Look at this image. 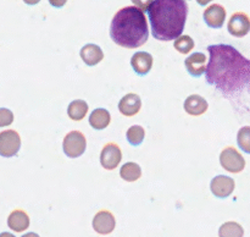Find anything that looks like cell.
<instances>
[{"label":"cell","instance_id":"cell-24","mask_svg":"<svg viewBox=\"0 0 250 237\" xmlns=\"http://www.w3.org/2000/svg\"><path fill=\"white\" fill-rule=\"evenodd\" d=\"M237 143L244 153L250 154V126H244L237 134Z\"/></svg>","mask_w":250,"mask_h":237},{"label":"cell","instance_id":"cell-7","mask_svg":"<svg viewBox=\"0 0 250 237\" xmlns=\"http://www.w3.org/2000/svg\"><path fill=\"white\" fill-rule=\"evenodd\" d=\"M122 159L121 148L116 143H107L105 144L104 148L100 153V163L103 168L106 170H114L117 168Z\"/></svg>","mask_w":250,"mask_h":237},{"label":"cell","instance_id":"cell-2","mask_svg":"<svg viewBox=\"0 0 250 237\" xmlns=\"http://www.w3.org/2000/svg\"><path fill=\"white\" fill-rule=\"evenodd\" d=\"M187 15L185 0H154L148 9L151 34L161 42L177 39L185 29Z\"/></svg>","mask_w":250,"mask_h":237},{"label":"cell","instance_id":"cell-12","mask_svg":"<svg viewBox=\"0 0 250 237\" xmlns=\"http://www.w3.org/2000/svg\"><path fill=\"white\" fill-rule=\"evenodd\" d=\"M141 97L136 93H128L119 103V110L125 116H134L141 110Z\"/></svg>","mask_w":250,"mask_h":237},{"label":"cell","instance_id":"cell-20","mask_svg":"<svg viewBox=\"0 0 250 237\" xmlns=\"http://www.w3.org/2000/svg\"><path fill=\"white\" fill-rule=\"evenodd\" d=\"M120 175L127 182H134L142 176L141 166L137 163H132V161L131 163H126L125 165H122L121 170H120Z\"/></svg>","mask_w":250,"mask_h":237},{"label":"cell","instance_id":"cell-6","mask_svg":"<svg viewBox=\"0 0 250 237\" xmlns=\"http://www.w3.org/2000/svg\"><path fill=\"white\" fill-rule=\"evenodd\" d=\"M21 147L20 134L14 129H7L0 133V154L5 158L15 156Z\"/></svg>","mask_w":250,"mask_h":237},{"label":"cell","instance_id":"cell-14","mask_svg":"<svg viewBox=\"0 0 250 237\" xmlns=\"http://www.w3.org/2000/svg\"><path fill=\"white\" fill-rule=\"evenodd\" d=\"M131 65L137 75H146L153 66V56L146 51H138L132 56Z\"/></svg>","mask_w":250,"mask_h":237},{"label":"cell","instance_id":"cell-25","mask_svg":"<svg viewBox=\"0 0 250 237\" xmlns=\"http://www.w3.org/2000/svg\"><path fill=\"white\" fill-rule=\"evenodd\" d=\"M12 121H14V114H12L11 110L1 108V109H0V126H7V125L11 124Z\"/></svg>","mask_w":250,"mask_h":237},{"label":"cell","instance_id":"cell-4","mask_svg":"<svg viewBox=\"0 0 250 237\" xmlns=\"http://www.w3.org/2000/svg\"><path fill=\"white\" fill-rule=\"evenodd\" d=\"M63 151L70 158H78L82 155L87 148V141L82 132L72 131L63 138Z\"/></svg>","mask_w":250,"mask_h":237},{"label":"cell","instance_id":"cell-21","mask_svg":"<svg viewBox=\"0 0 250 237\" xmlns=\"http://www.w3.org/2000/svg\"><path fill=\"white\" fill-rule=\"evenodd\" d=\"M219 235L221 237H242L244 235V230L238 222L229 221L221 225Z\"/></svg>","mask_w":250,"mask_h":237},{"label":"cell","instance_id":"cell-13","mask_svg":"<svg viewBox=\"0 0 250 237\" xmlns=\"http://www.w3.org/2000/svg\"><path fill=\"white\" fill-rule=\"evenodd\" d=\"M185 65L193 77H199L207 71V56L203 53H194L186 59Z\"/></svg>","mask_w":250,"mask_h":237},{"label":"cell","instance_id":"cell-26","mask_svg":"<svg viewBox=\"0 0 250 237\" xmlns=\"http://www.w3.org/2000/svg\"><path fill=\"white\" fill-rule=\"evenodd\" d=\"M154 0H132L134 5L139 9H142L143 11H148V9L150 7V5L153 4Z\"/></svg>","mask_w":250,"mask_h":237},{"label":"cell","instance_id":"cell-22","mask_svg":"<svg viewBox=\"0 0 250 237\" xmlns=\"http://www.w3.org/2000/svg\"><path fill=\"white\" fill-rule=\"evenodd\" d=\"M144 136H146V131L142 126H138V125H134V126L129 127L127 129V141L132 144V146H139V144L143 142Z\"/></svg>","mask_w":250,"mask_h":237},{"label":"cell","instance_id":"cell-3","mask_svg":"<svg viewBox=\"0 0 250 237\" xmlns=\"http://www.w3.org/2000/svg\"><path fill=\"white\" fill-rule=\"evenodd\" d=\"M110 37L117 45L124 48L136 49L146 44L149 29L143 10L136 5L119 10L111 21Z\"/></svg>","mask_w":250,"mask_h":237},{"label":"cell","instance_id":"cell-27","mask_svg":"<svg viewBox=\"0 0 250 237\" xmlns=\"http://www.w3.org/2000/svg\"><path fill=\"white\" fill-rule=\"evenodd\" d=\"M48 1L54 7H62L67 2V0H48Z\"/></svg>","mask_w":250,"mask_h":237},{"label":"cell","instance_id":"cell-28","mask_svg":"<svg viewBox=\"0 0 250 237\" xmlns=\"http://www.w3.org/2000/svg\"><path fill=\"white\" fill-rule=\"evenodd\" d=\"M210 1H212V0H197V2L200 5V6H205V5L209 4Z\"/></svg>","mask_w":250,"mask_h":237},{"label":"cell","instance_id":"cell-23","mask_svg":"<svg viewBox=\"0 0 250 237\" xmlns=\"http://www.w3.org/2000/svg\"><path fill=\"white\" fill-rule=\"evenodd\" d=\"M176 50L181 54H188L194 48V41L189 36H180L173 44Z\"/></svg>","mask_w":250,"mask_h":237},{"label":"cell","instance_id":"cell-16","mask_svg":"<svg viewBox=\"0 0 250 237\" xmlns=\"http://www.w3.org/2000/svg\"><path fill=\"white\" fill-rule=\"evenodd\" d=\"M80 54L82 60L88 66L98 65L104 59V53H103L102 48L97 44H87L81 49Z\"/></svg>","mask_w":250,"mask_h":237},{"label":"cell","instance_id":"cell-1","mask_svg":"<svg viewBox=\"0 0 250 237\" xmlns=\"http://www.w3.org/2000/svg\"><path fill=\"white\" fill-rule=\"evenodd\" d=\"M209 64L205 76L209 85L215 86L225 94L242 89L250 82V60L236 48L227 44L208 46Z\"/></svg>","mask_w":250,"mask_h":237},{"label":"cell","instance_id":"cell-17","mask_svg":"<svg viewBox=\"0 0 250 237\" xmlns=\"http://www.w3.org/2000/svg\"><path fill=\"white\" fill-rule=\"evenodd\" d=\"M7 225L15 232L26 231L29 227V216L23 210L16 209L7 217Z\"/></svg>","mask_w":250,"mask_h":237},{"label":"cell","instance_id":"cell-29","mask_svg":"<svg viewBox=\"0 0 250 237\" xmlns=\"http://www.w3.org/2000/svg\"><path fill=\"white\" fill-rule=\"evenodd\" d=\"M23 1L26 2L27 5H36V4H38L41 0H23Z\"/></svg>","mask_w":250,"mask_h":237},{"label":"cell","instance_id":"cell-10","mask_svg":"<svg viewBox=\"0 0 250 237\" xmlns=\"http://www.w3.org/2000/svg\"><path fill=\"white\" fill-rule=\"evenodd\" d=\"M234 187H236V183H234L233 178L224 175H219L212 178L211 185H210L211 192L217 198H227L229 195H231L234 191Z\"/></svg>","mask_w":250,"mask_h":237},{"label":"cell","instance_id":"cell-8","mask_svg":"<svg viewBox=\"0 0 250 237\" xmlns=\"http://www.w3.org/2000/svg\"><path fill=\"white\" fill-rule=\"evenodd\" d=\"M116 226V220L109 210H100L93 219V229L100 235L111 234Z\"/></svg>","mask_w":250,"mask_h":237},{"label":"cell","instance_id":"cell-18","mask_svg":"<svg viewBox=\"0 0 250 237\" xmlns=\"http://www.w3.org/2000/svg\"><path fill=\"white\" fill-rule=\"evenodd\" d=\"M111 121L110 112L106 109H95L92 114L89 115V124L93 129H104L109 126Z\"/></svg>","mask_w":250,"mask_h":237},{"label":"cell","instance_id":"cell-15","mask_svg":"<svg viewBox=\"0 0 250 237\" xmlns=\"http://www.w3.org/2000/svg\"><path fill=\"white\" fill-rule=\"evenodd\" d=\"M208 104L207 100L202 97V95H198V94H192L186 99L185 108L186 112L189 115H193V116H198V115H202L204 114L205 111L208 110Z\"/></svg>","mask_w":250,"mask_h":237},{"label":"cell","instance_id":"cell-5","mask_svg":"<svg viewBox=\"0 0 250 237\" xmlns=\"http://www.w3.org/2000/svg\"><path fill=\"white\" fill-rule=\"evenodd\" d=\"M220 163L225 170L232 173L241 172L246 168V160L243 155L233 147H227L222 151L220 155Z\"/></svg>","mask_w":250,"mask_h":237},{"label":"cell","instance_id":"cell-11","mask_svg":"<svg viewBox=\"0 0 250 237\" xmlns=\"http://www.w3.org/2000/svg\"><path fill=\"white\" fill-rule=\"evenodd\" d=\"M204 21L211 28H221L226 20V10L222 5L212 4L204 11Z\"/></svg>","mask_w":250,"mask_h":237},{"label":"cell","instance_id":"cell-9","mask_svg":"<svg viewBox=\"0 0 250 237\" xmlns=\"http://www.w3.org/2000/svg\"><path fill=\"white\" fill-rule=\"evenodd\" d=\"M250 31V19L244 12H236L229 21V32L237 38L247 36Z\"/></svg>","mask_w":250,"mask_h":237},{"label":"cell","instance_id":"cell-19","mask_svg":"<svg viewBox=\"0 0 250 237\" xmlns=\"http://www.w3.org/2000/svg\"><path fill=\"white\" fill-rule=\"evenodd\" d=\"M88 112V104L82 99L73 100L70 105H68L67 114L68 117L73 121H81L85 117Z\"/></svg>","mask_w":250,"mask_h":237}]
</instances>
